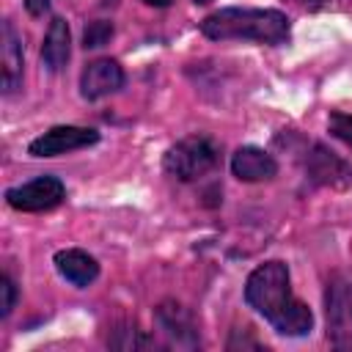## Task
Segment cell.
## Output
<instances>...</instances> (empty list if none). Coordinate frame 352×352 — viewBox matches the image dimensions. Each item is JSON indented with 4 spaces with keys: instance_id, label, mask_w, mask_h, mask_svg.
<instances>
[{
    "instance_id": "6da1fadb",
    "label": "cell",
    "mask_w": 352,
    "mask_h": 352,
    "mask_svg": "<svg viewBox=\"0 0 352 352\" xmlns=\"http://www.w3.org/2000/svg\"><path fill=\"white\" fill-rule=\"evenodd\" d=\"M201 33L212 41L248 38L258 44H283L289 19L275 8H220L201 22Z\"/></svg>"
},
{
    "instance_id": "7a4b0ae2",
    "label": "cell",
    "mask_w": 352,
    "mask_h": 352,
    "mask_svg": "<svg viewBox=\"0 0 352 352\" xmlns=\"http://www.w3.org/2000/svg\"><path fill=\"white\" fill-rule=\"evenodd\" d=\"M245 300L256 308L272 327L283 319V314L297 302L289 289V270L283 261H267L256 267L245 283Z\"/></svg>"
},
{
    "instance_id": "3957f363",
    "label": "cell",
    "mask_w": 352,
    "mask_h": 352,
    "mask_svg": "<svg viewBox=\"0 0 352 352\" xmlns=\"http://www.w3.org/2000/svg\"><path fill=\"white\" fill-rule=\"evenodd\" d=\"M217 162H220V151H217L214 140L206 135L182 138L165 154V170L182 182H195V179L206 176L209 170H214Z\"/></svg>"
},
{
    "instance_id": "277c9868",
    "label": "cell",
    "mask_w": 352,
    "mask_h": 352,
    "mask_svg": "<svg viewBox=\"0 0 352 352\" xmlns=\"http://www.w3.org/2000/svg\"><path fill=\"white\" fill-rule=\"evenodd\" d=\"M327 305V338L336 349L352 352V278L333 275L324 294Z\"/></svg>"
},
{
    "instance_id": "5b68a950",
    "label": "cell",
    "mask_w": 352,
    "mask_h": 352,
    "mask_svg": "<svg viewBox=\"0 0 352 352\" xmlns=\"http://www.w3.org/2000/svg\"><path fill=\"white\" fill-rule=\"evenodd\" d=\"M66 190H63V182L55 179V176H38L28 184H19V187H11L6 192V201L8 206L19 209V212H47L52 206H58L63 201Z\"/></svg>"
},
{
    "instance_id": "8992f818",
    "label": "cell",
    "mask_w": 352,
    "mask_h": 352,
    "mask_svg": "<svg viewBox=\"0 0 352 352\" xmlns=\"http://www.w3.org/2000/svg\"><path fill=\"white\" fill-rule=\"evenodd\" d=\"M96 140H99V132L85 129V126H52L30 143V154L33 157H58V154H66L74 148L94 146Z\"/></svg>"
},
{
    "instance_id": "52a82bcc",
    "label": "cell",
    "mask_w": 352,
    "mask_h": 352,
    "mask_svg": "<svg viewBox=\"0 0 352 352\" xmlns=\"http://www.w3.org/2000/svg\"><path fill=\"white\" fill-rule=\"evenodd\" d=\"M121 85H124V69L110 58L91 60L82 69V77H80V91H82L85 99L107 96V94L118 91Z\"/></svg>"
},
{
    "instance_id": "ba28073f",
    "label": "cell",
    "mask_w": 352,
    "mask_h": 352,
    "mask_svg": "<svg viewBox=\"0 0 352 352\" xmlns=\"http://www.w3.org/2000/svg\"><path fill=\"white\" fill-rule=\"evenodd\" d=\"M231 170L242 182H264V179H272L278 173V162L264 148L242 146L231 157Z\"/></svg>"
},
{
    "instance_id": "9c48e42d",
    "label": "cell",
    "mask_w": 352,
    "mask_h": 352,
    "mask_svg": "<svg viewBox=\"0 0 352 352\" xmlns=\"http://www.w3.org/2000/svg\"><path fill=\"white\" fill-rule=\"evenodd\" d=\"M0 63H3V91L11 94L22 82V44L11 22H3L0 36Z\"/></svg>"
},
{
    "instance_id": "30bf717a",
    "label": "cell",
    "mask_w": 352,
    "mask_h": 352,
    "mask_svg": "<svg viewBox=\"0 0 352 352\" xmlns=\"http://www.w3.org/2000/svg\"><path fill=\"white\" fill-rule=\"evenodd\" d=\"M305 168H308L311 179L319 182V184L344 187V184L352 182V170H349L338 157H333L327 148H322V146H314V154H308Z\"/></svg>"
},
{
    "instance_id": "8fae6325",
    "label": "cell",
    "mask_w": 352,
    "mask_h": 352,
    "mask_svg": "<svg viewBox=\"0 0 352 352\" xmlns=\"http://www.w3.org/2000/svg\"><path fill=\"white\" fill-rule=\"evenodd\" d=\"M55 267H58V272H60L69 283H74V286H88V283H94L96 275H99L96 258L88 256L85 250H77V248L60 250V253L55 256Z\"/></svg>"
},
{
    "instance_id": "7c38bea8",
    "label": "cell",
    "mask_w": 352,
    "mask_h": 352,
    "mask_svg": "<svg viewBox=\"0 0 352 352\" xmlns=\"http://www.w3.org/2000/svg\"><path fill=\"white\" fill-rule=\"evenodd\" d=\"M69 25L63 19H52L50 22V30L44 36V47H41V58H44V66L50 72H58L66 66L69 60Z\"/></svg>"
},
{
    "instance_id": "4fadbf2b",
    "label": "cell",
    "mask_w": 352,
    "mask_h": 352,
    "mask_svg": "<svg viewBox=\"0 0 352 352\" xmlns=\"http://www.w3.org/2000/svg\"><path fill=\"white\" fill-rule=\"evenodd\" d=\"M110 36H113V25L99 19V22H91V25L85 28V33H82V44H85V47H102V44L110 41Z\"/></svg>"
},
{
    "instance_id": "5bb4252c",
    "label": "cell",
    "mask_w": 352,
    "mask_h": 352,
    "mask_svg": "<svg viewBox=\"0 0 352 352\" xmlns=\"http://www.w3.org/2000/svg\"><path fill=\"white\" fill-rule=\"evenodd\" d=\"M330 132L352 148V116L349 113H330Z\"/></svg>"
},
{
    "instance_id": "9a60e30c",
    "label": "cell",
    "mask_w": 352,
    "mask_h": 352,
    "mask_svg": "<svg viewBox=\"0 0 352 352\" xmlns=\"http://www.w3.org/2000/svg\"><path fill=\"white\" fill-rule=\"evenodd\" d=\"M16 300V286L11 283V278H0V316H8Z\"/></svg>"
},
{
    "instance_id": "2e32d148",
    "label": "cell",
    "mask_w": 352,
    "mask_h": 352,
    "mask_svg": "<svg viewBox=\"0 0 352 352\" xmlns=\"http://www.w3.org/2000/svg\"><path fill=\"white\" fill-rule=\"evenodd\" d=\"M25 6H28V11H30L33 16H41V14L50 8V0H25Z\"/></svg>"
},
{
    "instance_id": "e0dca14e",
    "label": "cell",
    "mask_w": 352,
    "mask_h": 352,
    "mask_svg": "<svg viewBox=\"0 0 352 352\" xmlns=\"http://www.w3.org/2000/svg\"><path fill=\"white\" fill-rule=\"evenodd\" d=\"M146 3H148V6H170L173 0H146Z\"/></svg>"
},
{
    "instance_id": "ac0fdd59",
    "label": "cell",
    "mask_w": 352,
    "mask_h": 352,
    "mask_svg": "<svg viewBox=\"0 0 352 352\" xmlns=\"http://www.w3.org/2000/svg\"><path fill=\"white\" fill-rule=\"evenodd\" d=\"M305 3H327V0H305Z\"/></svg>"
},
{
    "instance_id": "d6986e66",
    "label": "cell",
    "mask_w": 352,
    "mask_h": 352,
    "mask_svg": "<svg viewBox=\"0 0 352 352\" xmlns=\"http://www.w3.org/2000/svg\"><path fill=\"white\" fill-rule=\"evenodd\" d=\"M195 3H209V0H195Z\"/></svg>"
}]
</instances>
